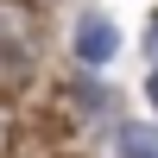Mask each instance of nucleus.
I'll list each match as a JSON object with an SVG mask.
<instances>
[{
	"mask_svg": "<svg viewBox=\"0 0 158 158\" xmlns=\"http://www.w3.org/2000/svg\"><path fill=\"white\" fill-rule=\"evenodd\" d=\"M114 51H120L114 19L101 6H82L76 13V63H82V70H101V63H114Z\"/></svg>",
	"mask_w": 158,
	"mask_h": 158,
	"instance_id": "f257e3e1",
	"label": "nucleus"
},
{
	"mask_svg": "<svg viewBox=\"0 0 158 158\" xmlns=\"http://www.w3.org/2000/svg\"><path fill=\"white\" fill-rule=\"evenodd\" d=\"M76 101L89 108V120H108V114H114V95L95 82V70H82V76H76Z\"/></svg>",
	"mask_w": 158,
	"mask_h": 158,
	"instance_id": "f03ea898",
	"label": "nucleus"
},
{
	"mask_svg": "<svg viewBox=\"0 0 158 158\" xmlns=\"http://www.w3.org/2000/svg\"><path fill=\"white\" fill-rule=\"evenodd\" d=\"M114 139H120V152H127V158H158V127H139V120H127Z\"/></svg>",
	"mask_w": 158,
	"mask_h": 158,
	"instance_id": "7ed1b4c3",
	"label": "nucleus"
},
{
	"mask_svg": "<svg viewBox=\"0 0 158 158\" xmlns=\"http://www.w3.org/2000/svg\"><path fill=\"white\" fill-rule=\"evenodd\" d=\"M146 95H152V108H158V57H152V70H146Z\"/></svg>",
	"mask_w": 158,
	"mask_h": 158,
	"instance_id": "20e7f679",
	"label": "nucleus"
}]
</instances>
